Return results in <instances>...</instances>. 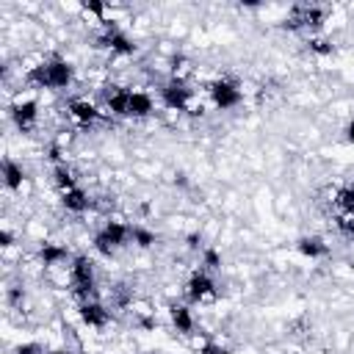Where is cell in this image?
I'll return each instance as SVG.
<instances>
[{"label":"cell","instance_id":"6da1fadb","mask_svg":"<svg viewBox=\"0 0 354 354\" xmlns=\"http://www.w3.org/2000/svg\"><path fill=\"white\" fill-rule=\"evenodd\" d=\"M72 77H75V69H72V64L66 61V58H61V55H53V58H47V61H41V64H36L28 75H25V80L30 83V86H36V88H66L69 83H72Z\"/></svg>","mask_w":354,"mask_h":354},{"label":"cell","instance_id":"7a4b0ae2","mask_svg":"<svg viewBox=\"0 0 354 354\" xmlns=\"http://www.w3.org/2000/svg\"><path fill=\"white\" fill-rule=\"evenodd\" d=\"M69 288L80 301L94 299L97 293V277H94V263L86 254H75L69 266Z\"/></svg>","mask_w":354,"mask_h":354},{"label":"cell","instance_id":"3957f363","mask_svg":"<svg viewBox=\"0 0 354 354\" xmlns=\"http://www.w3.org/2000/svg\"><path fill=\"white\" fill-rule=\"evenodd\" d=\"M207 94H210V102H213L218 111H232V108H238L241 100H243L241 86H238L235 80H230V77L213 80V83L207 86Z\"/></svg>","mask_w":354,"mask_h":354},{"label":"cell","instance_id":"277c9868","mask_svg":"<svg viewBox=\"0 0 354 354\" xmlns=\"http://www.w3.org/2000/svg\"><path fill=\"white\" fill-rule=\"evenodd\" d=\"M97 47H108L111 53H119V55H133L136 53V44L133 39L116 25V22H102V33L97 36Z\"/></svg>","mask_w":354,"mask_h":354},{"label":"cell","instance_id":"5b68a950","mask_svg":"<svg viewBox=\"0 0 354 354\" xmlns=\"http://www.w3.org/2000/svg\"><path fill=\"white\" fill-rule=\"evenodd\" d=\"M191 97H194V88L185 83V77H171V80L163 83V88H160V102H163L169 111H188Z\"/></svg>","mask_w":354,"mask_h":354},{"label":"cell","instance_id":"8992f818","mask_svg":"<svg viewBox=\"0 0 354 354\" xmlns=\"http://www.w3.org/2000/svg\"><path fill=\"white\" fill-rule=\"evenodd\" d=\"M326 19V11L321 6H293L290 14L282 19V28L299 30V28H321Z\"/></svg>","mask_w":354,"mask_h":354},{"label":"cell","instance_id":"52a82bcc","mask_svg":"<svg viewBox=\"0 0 354 354\" xmlns=\"http://www.w3.org/2000/svg\"><path fill=\"white\" fill-rule=\"evenodd\" d=\"M185 296H188V301H194V304L213 299V296H216V282H213V277H210L205 268H196V271L188 277V282H185Z\"/></svg>","mask_w":354,"mask_h":354},{"label":"cell","instance_id":"ba28073f","mask_svg":"<svg viewBox=\"0 0 354 354\" xmlns=\"http://www.w3.org/2000/svg\"><path fill=\"white\" fill-rule=\"evenodd\" d=\"M8 116H11V122L17 124V130L28 133V130H33V127H36L39 105H36V100H17V102L8 108Z\"/></svg>","mask_w":354,"mask_h":354},{"label":"cell","instance_id":"9c48e42d","mask_svg":"<svg viewBox=\"0 0 354 354\" xmlns=\"http://www.w3.org/2000/svg\"><path fill=\"white\" fill-rule=\"evenodd\" d=\"M77 315H80V321H83L86 326H91V329H102V326H108V318H111V315H108V307L100 304V301H94V299L80 301Z\"/></svg>","mask_w":354,"mask_h":354},{"label":"cell","instance_id":"30bf717a","mask_svg":"<svg viewBox=\"0 0 354 354\" xmlns=\"http://www.w3.org/2000/svg\"><path fill=\"white\" fill-rule=\"evenodd\" d=\"M127 102H130V88L108 86V88L102 91V105H105L113 116H127Z\"/></svg>","mask_w":354,"mask_h":354},{"label":"cell","instance_id":"8fae6325","mask_svg":"<svg viewBox=\"0 0 354 354\" xmlns=\"http://www.w3.org/2000/svg\"><path fill=\"white\" fill-rule=\"evenodd\" d=\"M66 111H69V116L80 124V127H88V124H94L97 119H100V108L94 105V102H88V100H72L69 105H66Z\"/></svg>","mask_w":354,"mask_h":354},{"label":"cell","instance_id":"7c38bea8","mask_svg":"<svg viewBox=\"0 0 354 354\" xmlns=\"http://www.w3.org/2000/svg\"><path fill=\"white\" fill-rule=\"evenodd\" d=\"M296 252H299L301 257L321 260V257L329 254V243H326L324 238H318V235H301V238L296 241Z\"/></svg>","mask_w":354,"mask_h":354},{"label":"cell","instance_id":"4fadbf2b","mask_svg":"<svg viewBox=\"0 0 354 354\" xmlns=\"http://www.w3.org/2000/svg\"><path fill=\"white\" fill-rule=\"evenodd\" d=\"M152 108H155V102H152V97H149L147 91H133V88H130L127 119H144V116L152 113Z\"/></svg>","mask_w":354,"mask_h":354},{"label":"cell","instance_id":"5bb4252c","mask_svg":"<svg viewBox=\"0 0 354 354\" xmlns=\"http://www.w3.org/2000/svg\"><path fill=\"white\" fill-rule=\"evenodd\" d=\"M61 205H64L69 213H86V210L91 207V196L77 185V188L61 194Z\"/></svg>","mask_w":354,"mask_h":354},{"label":"cell","instance_id":"9a60e30c","mask_svg":"<svg viewBox=\"0 0 354 354\" xmlns=\"http://www.w3.org/2000/svg\"><path fill=\"white\" fill-rule=\"evenodd\" d=\"M36 257L44 263V266H58V263H64V260H69V252H66V246H61V243H53V241H44L41 246H39V252H36Z\"/></svg>","mask_w":354,"mask_h":354},{"label":"cell","instance_id":"2e32d148","mask_svg":"<svg viewBox=\"0 0 354 354\" xmlns=\"http://www.w3.org/2000/svg\"><path fill=\"white\" fill-rule=\"evenodd\" d=\"M169 318H171V326L180 332V335H191L194 332V315L185 304H171L169 307Z\"/></svg>","mask_w":354,"mask_h":354},{"label":"cell","instance_id":"e0dca14e","mask_svg":"<svg viewBox=\"0 0 354 354\" xmlns=\"http://www.w3.org/2000/svg\"><path fill=\"white\" fill-rule=\"evenodd\" d=\"M3 183H6L8 191L22 188V183H25V169H22V163L6 158V160H3Z\"/></svg>","mask_w":354,"mask_h":354},{"label":"cell","instance_id":"ac0fdd59","mask_svg":"<svg viewBox=\"0 0 354 354\" xmlns=\"http://www.w3.org/2000/svg\"><path fill=\"white\" fill-rule=\"evenodd\" d=\"M53 183H55V188H58L61 194L77 188V177H75V171H72V166H69L66 160L58 163V166H53Z\"/></svg>","mask_w":354,"mask_h":354},{"label":"cell","instance_id":"d6986e66","mask_svg":"<svg viewBox=\"0 0 354 354\" xmlns=\"http://www.w3.org/2000/svg\"><path fill=\"white\" fill-rule=\"evenodd\" d=\"M100 232L113 243V249H119V246H124L130 241V227L122 224V221H105V227Z\"/></svg>","mask_w":354,"mask_h":354},{"label":"cell","instance_id":"ffe728a7","mask_svg":"<svg viewBox=\"0 0 354 354\" xmlns=\"http://www.w3.org/2000/svg\"><path fill=\"white\" fill-rule=\"evenodd\" d=\"M335 205H337L343 213L354 216V183H346V185H340V188L335 191Z\"/></svg>","mask_w":354,"mask_h":354},{"label":"cell","instance_id":"44dd1931","mask_svg":"<svg viewBox=\"0 0 354 354\" xmlns=\"http://www.w3.org/2000/svg\"><path fill=\"white\" fill-rule=\"evenodd\" d=\"M130 241H133L136 246H141V249H149V246H155L158 235H155L152 230H147V227L136 224V227H130Z\"/></svg>","mask_w":354,"mask_h":354},{"label":"cell","instance_id":"7402d4cb","mask_svg":"<svg viewBox=\"0 0 354 354\" xmlns=\"http://www.w3.org/2000/svg\"><path fill=\"white\" fill-rule=\"evenodd\" d=\"M307 50L313 53V55H332L335 53V44H332V39H326V36H310L307 39Z\"/></svg>","mask_w":354,"mask_h":354},{"label":"cell","instance_id":"603a6c76","mask_svg":"<svg viewBox=\"0 0 354 354\" xmlns=\"http://www.w3.org/2000/svg\"><path fill=\"white\" fill-rule=\"evenodd\" d=\"M202 266H205V271L221 268V252L213 249V246H205V249H202Z\"/></svg>","mask_w":354,"mask_h":354},{"label":"cell","instance_id":"cb8c5ba5","mask_svg":"<svg viewBox=\"0 0 354 354\" xmlns=\"http://www.w3.org/2000/svg\"><path fill=\"white\" fill-rule=\"evenodd\" d=\"M335 227H337V232H340V235L354 238V216H348V213L335 216Z\"/></svg>","mask_w":354,"mask_h":354},{"label":"cell","instance_id":"d4e9b609","mask_svg":"<svg viewBox=\"0 0 354 354\" xmlns=\"http://www.w3.org/2000/svg\"><path fill=\"white\" fill-rule=\"evenodd\" d=\"M94 249H97L102 257H113V252H116V249H113V243H111L102 232H97V235H94Z\"/></svg>","mask_w":354,"mask_h":354},{"label":"cell","instance_id":"484cf974","mask_svg":"<svg viewBox=\"0 0 354 354\" xmlns=\"http://www.w3.org/2000/svg\"><path fill=\"white\" fill-rule=\"evenodd\" d=\"M199 354H227V348L221 343H216V340H205L199 346Z\"/></svg>","mask_w":354,"mask_h":354},{"label":"cell","instance_id":"4316f807","mask_svg":"<svg viewBox=\"0 0 354 354\" xmlns=\"http://www.w3.org/2000/svg\"><path fill=\"white\" fill-rule=\"evenodd\" d=\"M83 11L86 14H94V17H100L105 22V6L102 3H83Z\"/></svg>","mask_w":354,"mask_h":354},{"label":"cell","instance_id":"83f0119b","mask_svg":"<svg viewBox=\"0 0 354 354\" xmlns=\"http://www.w3.org/2000/svg\"><path fill=\"white\" fill-rule=\"evenodd\" d=\"M14 354H41V348H39V343H19L14 348Z\"/></svg>","mask_w":354,"mask_h":354},{"label":"cell","instance_id":"f1b7e54d","mask_svg":"<svg viewBox=\"0 0 354 354\" xmlns=\"http://www.w3.org/2000/svg\"><path fill=\"white\" fill-rule=\"evenodd\" d=\"M0 241H3V249H8V246L14 243V235H11V230H8V227L3 230V235H0Z\"/></svg>","mask_w":354,"mask_h":354},{"label":"cell","instance_id":"f546056e","mask_svg":"<svg viewBox=\"0 0 354 354\" xmlns=\"http://www.w3.org/2000/svg\"><path fill=\"white\" fill-rule=\"evenodd\" d=\"M346 138H348V141L354 144V119H351V122L346 124Z\"/></svg>","mask_w":354,"mask_h":354},{"label":"cell","instance_id":"4dcf8cb0","mask_svg":"<svg viewBox=\"0 0 354 354\" xmlns=\"http://www.w3.org/2000/svg\"><path fill=\"white\" fill-rule=\"evenodd\" d=\"M199 241H202L199 235H188V246H191V249H196V246H199Z\"/></svg>","mask_w":354,"mask_h":354},{"label":"cell","instance_id":"1f68e13d","mask_svg":"<svg viewBox=\"0 0 354 354\" xmlns=\"http://www.w3.org/2000/svg\"><path fill=\"white\" fill-rule=\"evenodd\" d=\"M53 354H72V351H66V348H58V351H53Z\"/></svg>","mask_w":354,"mask_h":354}]
</instances>
